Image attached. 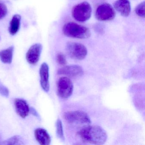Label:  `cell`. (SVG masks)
Masks as SVG:
<instances>
[{
	"instance_id": "cell-1",
	"label": "cell",
	"mask_w": 145,
	"mask_h": 145,
	"mask_svg": "<svg viewBox=\"0 0 145 145\" xmlns=\"http://www.w3.org/2000/svg\"><path fill=\"white\" fill-rule=\"evenodd\" d=\"M78 135L84 142L95 145H103L107 139L106 131L98 125H87L78 131Z\"/></svg>"
},
{
	"instance_id": "cell-2",
	"label": "cell",
	"mask_w": 145,
	"mask_h": 145,
	"mask_svg": "<svg viewBox=\"0 0 145 145\" xmlns=\"http://www.w3.org/2000/svg\"><path fill=\"white\" fill-rule=\"evenodd\" d=\"M63 31L65 36L74 39H88L91 35L90 31L88 28L72 22L64 25Z\"/></svg>"
},
{
	"instance_id": "cell-3",
	"label": "cell",
	"mask_w": 145,
	"mask_h": 145,
	"mask_svg": "<svg viewBox=\"0 0 145 145\" xmlns=\"http://www.w3.org/2000/svg\"><path fill=\"white\" fill-rule=\"evenodd\" d=\"M92 9L88 2L84 1L74 6L72 10V16L76 21L84 22L91 16Z\"/></svg>"
},
{
	"instance_id": "cell-4",
	"label": "cell",
	"mask_w": 145,
	"mask_h": 145,
	"mask_svg": "<svg viewBox=\"0 0 145 145\" xmlns=\"http://www.w3.org/2000/svg\"><path fill=\"white\" fill-rule=\"evenodd\" d=\"M65 120L70 124L89 125L91 123L89 117L82 111H70L64 113Z\"/></svg>"
},
{
	"instance_id": "cell-5",
	"label": "cell",
	"mask_w": 145,
	"mask_h": 145,
	"mask_svg": "<svg viewBox=\"0 0 145 145\" xmlns=\"http://www.w3.org/2000/svg\"><path fill=\"white\" fill-rule=\"evenodd\" d=\"M66 49L68 55L74 60H83L87 55L86 47L80 43L69 42L66 46Z\"/></svg>"
},
{
	"instance_id": "cell-6",
	"label": "cell",
	"mask_w": 145,
	"mask_h": 145,
	"mask_svg": "<svg viewBox=\"0 0 145 145\" xmlns=\"http://www.w3.org/2000/svg\"><path fill=\"white\" fill-rule=\"evenodd\" d=\"M73 85L68 77H63L58 80L57 84V92L58 96L63 99H67L72 94Z\"/></svg>"
},
{
	"instance_id": "cell-7",
	"label": "cell",
	"mask_w": 145,
	"mask_h": 145,
	"mask_svg": "<svg viewBox=\"0 0 145 145\" xmlns=\"http://www.w3.org/2000/svg\"><path fill=\"white\" fill-rule=\"evenodd\" d=\"M115 16L114 8L108 3H104L99 6L96 11V18L102 22L112 21L114 19Z\"/></svg>"
},
{
	"instance_id": "cell-8",
	"label": "cell",
	"mask_w": 145,
	"mask_h": 145,
	"mask_svg": "<svg viewBox=\"0 0 145 145\" xmlns=\"http://www.w3.org/2000/svg\"><path fill=\"white\" fill-rule=\"evenodd\" d=\"M42 45L39 43L34 44L29 48L26 54L27 61L32 65H35L39 62L42 50Z\"/></svg>"
},
{
	"instance_id": "cell-9",
	"label": "cell",
	"mask_w": 145,
	"mask_h": 145,
	"mask_svg": "<svg viewBox=\"0 0 145 145\" xmlns=\"http://www.w3.org/2000/svg\"><path fill=\"white\" fill-rule=\"evenodd\" d=\"M57 74L70 78H78L83 75L84 71L82 68L79 65H69L58 69Z\"/></svg>"
},
{
	"instance_id": "cell-10",
	"label": "cell",
	"mask_w": 145,
	"mask_h": 145,
	"mask_svg": "<svg viewBox=\"0 0 145 145\" xmlns=\"http://www.w3.org/2000/svg\"><path fill=\"white\" fill-rule=\"evenodd\" d=\"M40 83L43 89L46 92L50 90L49 82V68L47 63H44L41 65L40 69Z\"/></svg>"
},
{
	"instance_id": "cell-11",
	"label": "cell",
	"mask_w": 145,
	"mask_h": 145,
	"mask_svg": "<svg viewBox=\"0 0 145 145\" xmlns=\"http://www.w3.org/2000/svg\"><path fill=\"white\" fill-rule=\"evenodd\" d=\"M114 8L125 17H128L130 13V3L128 0H118L114 3Z\"/></svg>"
},
{
	"instance_id": "cell-12",
	"label": "cell",
	"mask_w": 145,
	"mask_h": 145,
	"mask_svg": "<svg viewBox=\"0 0 145 145\" xmlns=\"http://www.w3.org/2000/svg\"><path fill=\"white\" fill-rule=\"evenodd\" d=\"M14 105L17 113L20 117L24 118L28 115L30 109L26 101L18 98L15 99Z\"/></svg>"
},
{
	"instance_id": "cell-13",
	"label": "cell",
	"mask_w": 145,
	"mask_h": 145,
	"mask_svg": "<svg viewBox=\"0 0 145 145\" xmlns=\"http://www.w3.org/2000/svg\"><path fill=\"white\" fill-rule=\"evenodd\" d=\"M35 136L36 140L42 145H48L50 144L51 139L48 132L45 129L38 128L35 129Z\"/></svg>"
},
{
	"instance_id": "cell-14",
	"label": "cell",
	"mask_w": 145,
	"mask_h": 145,
	"mask_svg": "<svg viewBox=\"0 0 145 145\" xmlns=\"http://www.w3.org/2000/svg\"><path fill=\"white\" fill-rule=\"evenodd\" d=\"M22 17L18 14L14 15L11 20L9 28L10 34L14 35L17 33L20 29Z\"/></svg>"
},
{
	"instance_id": "cell-15",
	"label": "cell",
	"mask_w": 145,
	"mask_h": 145,
	"mask_svg": "<svg viewBox=\"0 0 145 145\" xmlns=\"http://www.w3.org/2000/svg\"><path fill=\"white\" fill-rule=\"evenodd\" d=\"M14 47L11 46L9 48L0 51V59L5 63L10 64L13 58Z\"/></svg>"
},
{
	"instance_id": "cell-16",
	"label": "cell",
	"mask_w": 145,
	"mask_h": 145,
	"mask_svg": "<svg viewBox=\"0 0 145 145\" xmlns=\"http://www.w3.org/2000/svg\"><path fill=\"white\" fill-rule=\"evenodd\" d=\"M56 127V134L57 137L61 140H64V135H63L62 123L60 120L58 119L57 121Z\"/></svg>"
},
{
	"instance_id": "cell-17",
	"label": "cell",
	"mask_w": 145,
	"mask_h": 145,
	"mask_svg": "<svg viewBox=\"0 0 145 145\" xmlns=\"http://www.w3.org/2000/svg\"><path fill=\"white\" fill-rule=\"evenodd\" d=\"M136 13L140 17L145 18V2H142L137 6L135 10Z\"/></svg>"
},
{
	"instance_id": "cell-18",
	"label": "cell",
	"mask_w": 145,
	"mask_h": 145,
	"mask_svg": "<svg viewBox=\"0 0 145 145\" xmlns=\"http://www.w3.org/2000/svg\"><path fill=\"white\" fill-rule=\"evenodd\" d=\"M6 142V144L8 145H20L23 144L21 137L19 136L13 137L8 139Z\"/></svg>"
},
{
	"instance_id": "cell-19",
	"label": "cell",
	"mask_w": 145,
	"mask_h": 145,
	"mask_svg": "<svg viewBox=\"0 0 145 145\" xmlns=\"http://www.w3.org/2000/svg\"><path fill=\"white\" fill-rule=\"evenodd\" d=\"M8 12L7 7L5 4L0 3V19L4 18Z\"/></svg>"
},
{
	"instance_id": "cell-20",
	"label": "cell",
	"mask_w": 145,
	"mask_h": 145,
	"mask_svg": "<svg viewBox=\"0 0 145 145\" xmlns=\"http://www.w3.org/2000/svg\"><path fill=\"white\" fill-rule=\"evenodd\" d=\"M57 61L59 64L61 65H66L67 64V60L66 57L63 54L59 53L57 56Z\"/></svg>"
},
{
	"instance_id": "cell-21",
	"label": "cell",
	"mask_w": 145,
	"mask_h": 145,
	"mask_svg": "<svg viewBox=\"0 0 145 145\" xmlns=\"http://www.w3.org/2000/svg\"><path fill=\"white\" fill-rule=\"evenodd\" d=\"M0 94L5 97H7L9 95V91L8 89L5 86L1 84H0Z\"/></svg>"
},
{
	"instance_id": "cell-22",
	"label": "cell",
	"mask_w": 145,
	"mask_h": 145,
	"mask_svg": "<svg viewBox=\"0 0 145 145\" xmlns=\"http://www.w3.org/2000/svg\"><path fill=\"white\" fill-rule=\"evenodd\" d=\"M31 112H32V113H33V114L34 115H35V116H36V117L39 118V114H38L37 112L35 111V109H34L33 108H32V109H31Z\"/></svg>"
},
{
	"instance_id": "cell-23",
	"label": "cell",
	"mask_w": 145,
	"mask_h": 145,
	"mask_svg": "<svg viewBox=\"0 0 145 145\" xmlns=\"http://www.w3.org/2000/svg\"><path fill=\"white\" fill-rule=\"evenodd\" d=\"M0 40H1V37H0Z\"/></svg>"
}]
</instances>
